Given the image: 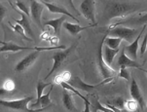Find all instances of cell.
I'll return each instance as SVG.
<instances>
[{
	"label": "cell",
	"mask_w": 147,
	"mask_h": 112,
	"mask_svg": "<svg viewBox=\"0 0 147 112\" xmlns=\"http://www.w3.org/2000/svg\"><path fill=\"white\" fill-rule=\"evenodd\" d=\"M136 7L124 3H109L105 10V17L108 20L113 18H126L136 11Z\"/></svg>",
	"instance_id": "1"
},
{
	"label": "cell",
	"mask_w": 147,
	"mask_h": 112,
	"mask_svg": "<svg viewBox=\"0 0 147 112\" xmlns=\"http://www.w3.org/2000/svg\"><path fill=\"white\" fill-rule=\"evenodd\" d=\"M66 47L63 45V46H55V47H50V48H37L35 47L34 52H32L31 54L27 55L24 59H22L19 63H17L16 67H15V70L17 72H22L26 70L28 67H30L32 64L34 63V61H36V59L39 57L41 51H52V50H57V49H65Z\"/></svg>",
	"instance_id": "2"
},
{
	"label": "cell",
	"mask_w": 147,
	"mask_h": 112,
	"mask_svg": "<svg viewBox=\"0 0 147 112\" xmlns=\"http://www.w3.org/2000/svg\"><path fill=\"white\" fill-rule=\"evenodd\" d=\"M33 96H26L24 99H14V101H4V99H0V105L5 106L11 109H16V110L20 111H37V109H29L28 108V103L31 101H33Z\"/></svg>",
	"instance_id": "3"
},
{
	"label": "cell",
	"mask_w": 147,
	"mask_h": 112,
	"mask_svg": "<svg viewBox=\"0 0 147 112\" xmlns=\"http://www.w3.org/2000/svg\"><path fill=\"white\" fill-rule=\"evenodd\" d=\"M112 80H113V77H108V78H104V80L102 82L96 84V85H90V84H86L84 81H82V79L80 77L75 76V77H73V78L69 79V80L67 81V83L77 90H81V91H84V92H86V93H90V92L93 91V90L98 88V87H100L102 85H105V84L109 83V82H111Z\"/></svg>",
	"instance_id": "4"
},
{
	"label": "cell",
	"mask_w": 147,
	"mask_h": 112,
	"mask_svg": "<svg viewBox=\"0 0 147 112\" xmlns=\"http://www.w3.org/2000/svg\"><path fill=\"white\" fill-rule=\"evenodd\" d=\"M74 47H75V46H74V45H72L70 48L63 49V50H61V51H58V52H56V53L53 55V57H52V59H53V61H54L53 66H52V68H51V70H50L49 73L47 74V76L44 78L45 80H47V79H48L55 71H57L59 67L61 66V64L64 63V61L67 59V57L69 56V54L71 53V51L73 50Z\"/></svg>",
	"instance_id": "5"
},
{
	"label": "cell",
	"mask_w": 147,
	"mask_h": 112,
	"mask_svg": "<svg viewBox=\"0 0 147 112\" xmlns=\"http://www.w3.org/2000/svg\"><path fill=\"white\" fill-rule=\"evenodd\" d=\"M103 41L104 38L101 40L98 50V63L99 70H100V74L103 78H108V77H113L114 78V76L116 75V71L113 68H111L110 65H108L103 59V55H102Z\"/></svg>",
	"instance_id": "6"
},
{
	"label": "cell",
	"mask_w": 147,
	"mask_h": 112,
	"mask_svg": "<svg viewBox=\"0 0 147 112\" xmlns=\"http://www.w3.org/2000/svg\"><path fill=\"white\" fill-rule=\"evenodd\" d=\"M107 35L119 37L121 39H125L128 42H131L134 37L136 35V29L129 28V27H124V26H116L114 28L110 29V30H108V34Z\"/></svg>",
	"instance_id": "7"
},
{
	"label": "cell",
	"mask_w": 147,
	"mask_h": 112,
	"mask_svg": "<svg viewBox=\"0 0 147 112\" xmlns=\"http://www.w3.org/2000/svg\"><path fill=\"white\" fill-rule=\"evenodd\" d=\"M94 6H96L94 0H83L80 9L85 18L88 19L89 21H91L94 24H96V15H94Z\"/></svg>",
	"instance_id": "8"
},
{
	"label": "cell",
	"mask_w": 147,
	"mask_h": 112,
	"mask_svg": "<svg viewBox=\"0 0 147 112\" xmlns=\"http://www.w3.org/2000/svg\"><path fill=\"white\" fill-rule=\"evenodd\" d=\"M45 8V5L43 3H39L36 0H31L30 2V10H31V16L32 19L34 20V22L38 24V26L40 28L43 29V26L41 24V17L43 10Z\"/></svg>",
	"instance_id": "9"
},
{
	"label": "cell",
	"mask_w": 147,
	"mask_h": 112,
	"mask_svg": "<svg viewBox=\"0 0 147 112\" xmlns=\"http://www.w3.org/2000/svg\"><path fill=\"white\" fill-rule=\"evenodd\" d=\"M145 28H146V24H144L143 27L141 28V30H140V33H138V37L134 39V41L131 42L129 46L124 47V51H125L126 55L129 57V59H134V61H136V54H138V50L139 48V47H138V41H139V39H140L141 35H142V32L145 30Z\"/></svg>",
	"instance_id": "10"
},
{
	"label": "cell",
	"mask_w": 147,
	"mask_h": 112,
	"mask_svg": "<svg viewBox=\"0 0 147 112\" xmlns=\"http://www.w3.org/2000/svg\"><path fill=\"white\" fill-rule=\"evenodd\" d=\"M12 7H13V8L15 9V11L18 12V13L21 15V17H22L21 20H16V19H15V22H16V24H20V26H21L22 28L24 29V31H26V33L27 34V35L30 36L32 39H34V34H33V32H32V29H31V27H30V22H29L28 17H27L24 13H22V12L20 11L19 9L15 8L13 5H12Z\"/></svg>",
	"instance_id": "11"
},
{
	"label": "cell",
	"mask_w": 147,
	"mask_h": 112,
	"mask_svg": "<svg viewBox=\"0 0 147 112\" xmlns=\"http://www.w3.org/2000/svg\"><path fill=\"white\" fill-rule=\"evenodd\" d=\"M129 93H131V98H133V99H134V101L138 103V105L140 106V108L143 110L144 109V99H143L142 94H141L139 87L134 78H133V81H131V88H129Z\"/></svg>",
	"instance_id": "12"
},
{
	"label": "cell",
	"mask_w": 147,
	"mask_h": 112,
	"mask_svg": "<svg viewBox=\"0 0 147 112\" xmlns=\"http://www.w3.org/2000/svg\"><path fill=\"white\" fill-rule=\"evenodd\" d=\"M118 65L120 67H136V68H139L141 69L142 71H145L144 69L141 68V65L139 63H136V61L134 59H129L128 56L126 55L125 51L124 49H122L121 51V55L119 56V59H118Z\"/></svg>",
	"instance_id": "13"
},
{
	"label": "cell",
	"mask_w": 147,
	"mask_h": 112,
	"mask_svg": "<svg viewBox=\"0 0 147 112\" xmlns=\"http://www.w3.org/2000/svg\"><path fill=\"white\" fill-rule=\"evenodd\" d=\"M0 44L2 45V47L0 48V53H1V52H14V53H17V52L26 51V50H35V47H34V48H30V47L19 46V45L15 44L13 42L1 41Z\"/></svg>",
	"instance_id": "14"
},
{
	"label": "cell",
	"mask_w": 147,
	"mask_h": 112,
	"mask_svg": "<svg viewBox=\"0 0 147 112\" xmlns=\"http://www.w3.org/2000/svg\"><path fill=\"white\" fill-rule=\"evenodd\" d=\"M45 6L48 8V10L51 13H57V14H63L64 16H67V17H70L71 19H73L74 21L78 22H79V20L75 18V17L72 15L70 12L67 11V9H65L64 7H61V6H59V5H56V4H52V3H43Z\"/></svg>",
	"instance_id": "15"
},
{
	"label": "cell",
	"mask_w": 147,
	"mask_h": 112,
	"mask_svg": "<svg viewBox=\"0 0 147 112\" xmlns=\"http://www.w3.org/2000/svg\"><path fill=\"white\" fill-rule=\"evenodd\" d=\"M63 26L71 35H77V34H79L81 31L85 30V29L90 28V27H92V26H96V24H91V26H81L79 24H71V22H65L63 24Z\"/></svg>",
	"instance_id": "16"
},
{
	"label": "cell",
	"mask_w": 147,
	"mask_h": 112,
	"mask_svg": "<svg viewBox=\"0 0 147 112\" xmlns=\"http://www.w3.org/2000/svg\"><path fill=\"white\" fill-rule=\"evenodd\" d=\"M72 94L73 93L66 89H63V104L65 106V108L69 111H79L73 103V99H72Z\"/></svg>",
	"instance_id": "17"
},
{
	"label": "cell",
	"mask_w": 147,
	"mask_h": 112,
	"mask_svg": "<svg viewBox=\"0 0 147 112\" xmlns=\"http://www.w3.org/2000/svg\"><path fill=\"white\" fill-rule=\"evenodd\" d=\"M67 16H63L61 17V18L59 19H55V20H50V21H47L46 22H45V26H50L52 27V28L54 29L55 33H56L57 36L59 35V32H61V26H63V24L64 22V21H65Z\"/></svg>",
	"instance_id": "18"
},
{
	"label": "cell",
	"mask_w": 147,
	"mask_h": 112,
	"mask_svg": "<svg viewBox=\"0 0 147 112\" xmlns=\"http://www.w3.org/2000/svg\"><path fill=\"white\" fill-rule=\"evenodd\" d=\"M59 85H61V87H63V89H66V90H68V91H70V92H72L74 94H77V96H79V98H81L83 101H85V104H86V108H85V112H89L90 111V101H89V99H88V98H86V96H84L83 94H81L80 93H79V91L77 89H75V88H73L71 85H69L67 82H61L59 83Z\"/></svg>",
	"instance_id": "19"
},
{
	"label": "cell",
	"mask_w": 147,
	"mask_h": 112,
	"mask_svg": "<svg viewBox=\"0 0 147 112\" xmlns=\"http://www.w3.org/2000/svg\"><path fill=\"white\" fill-rule=\"evenodd\" d=\"M103 48V47H102ZM120 49H111L107 46H104L103 48V59L104 61L108 64V65H111V63H113V59L115 58V56L119 53Z\"/></svg>",
	"instance_id": "20"
},
{
	"label": "cell",
	"mask_w": 147,
	"mask_h": 112,
	"mask_svg": "<svg viewBox=\"0 0 147 112\" xmlns=\"http://www.w3.org/2000/svg\"><path fill=\"white\" fill-rule=\"evenodd\" d=\"M53 88L54 87L52 86L51 88H50V91L48 92V93H47L46 94H44V96H41V98L39 99L38 101H36L35 103H32L31 107H39V106H40L41 108H45L48 105H50V103H51L50 94H51L52 91H53Z\"/></svg>",
	"instance_id": "21"
},
{
	"label": "cell",
	"mask_w": 147,
	"mask_h": 112,
	"mask_svg": "<svg viewBox=\"0 0 147 112\" xmlns=\"http://www.w3.org/2000/svg\"><path fill=\"white\" fill-rule=\"evenodd\" d=\"M123 39L119 38V37H109L108 35L104 36V41L103 44H105V46L109 47L111 49H119L121 42Z\"/></svg>",
	"instance_id": "22"
},
{
	"label": "cell",
	"mask_w": 147,
	"mask_h": 112,
	"mask_svg": "<svg viewBox=\"0 0 147 112\" xmlns=\"http://www.w3.org/2000/svg\"><path fill=\"white\" fill-rule=\"evenodd\" d=\"M11 24V26L13 27V29L15 30V32L19 33L22 37H24V39H26V40H27V41H32V40H33V39L29 38V37L26 35V31H24V29L22 28V27L20 26V24H17L16 26H15V24Z\"/></svg>",
	"instance_id": "23"
},
{
	"label": "cell",
	"mask_w": 147,
	"mask_h": 112,
	"mask_svg": "<svg viewBox=\"0 0 147 112\" xmlns=\"http://www.w3.org/2000/svg\"><path fill=\"white\" fill-rule=\"evenodd\" d=\"M71 78V74L69 73L68 71H64V72H63L61 74H59V75H58V76H56V78H55V83L56 84H59V83L61 82H67L69 80V79Z\"/></svg>",
	"instance_id": "24"
},
{
	"label": "cell",
	"mask_w": 147,
	"mask_h": 112,
	"mask_svg": "<svg viewBox=\"0 0 147 112\" xmlns=\"http://www.w3.org/2000/svg\"><path fill=\"white\" fill-rule=\"evenodd\" d=\"M106 103L111 104V105L115 106V107H117L118 109H120V110H123L124 106H125V101H124V99L121 98V96H119V98H117V99H114L113 101H111V103L107 101Z\"/></svg>",
	"instance_id": "25"
},
{
	"label": "cell",
	"mask_w": 147,
	"mask_h": 112,
	"mask_svg": "<svg viewBox=\"0 0 147 112\" xmlns=\"http://www.w3.org/2000/svg\"><path fill=\"white\" fill-rule=\"evenodd\" d=\"M47 86H52V84L51 83H44V82H42V81H39L38 83H37V87H36L37 99H36V101H38V99L41 98L42 94H43V91Z\"/></svg>",
	"instance_id": "26"
},
{
	"label": "cell",
	"mask_w": 147,
	"mask_h": 112,
	"mask_svg": "<svg viewBox=\"0 0 147 112\" xmlns=\"http://www.w3.org/2000/svg\"><path fill=\"white\" fill-rule=\"evenodd\" d=\"M93 111L96 112V111H103V112H112V110L109 107H107V106H102L100 104L98 101H96L93 103Z\"/></svg>",
	"instance_id": "27"
},
{
	"label": "cell",
	"mask_w": 147,
	"mask_h": 112,
	"mask_svg": "<svg viewBox=\"0 0 147 112\" xmlns=\"http://www.w3.org/2000/svg\"><path fill=\"white\" fill-rule=\"evenodd\" d=\"M3 88L8 92H13L15 88H16V84H15V82L13 80H11V79H7L3 84Z\"/></svg>",
	"instance_id": "28"
},
{
	"label": "cell",
	"mask_w": 147,
	"mask_h": 112,
	"mask_svg": "<svg viewBox=\"0 0 147 112\" xmlns=\"http://www.w3.org/2000/svg\"><path fill=\"white\" fill-rule=\"evenodd\" d=\"M16 6H17V8L20 10V11L22 12V13H24L27 17L29 16V9L27 8V6H26V4H24L21 1H18L16 3Z\"/></svg>",
	"instance_id": "29"
},
{
	"label": "cell",
	"mask_w": 147,
	"mask_h": 112,
	"mask_svg": "<svg viewBox=\"0 0 147 112\" xmlns=\"http://www.w3.org/2000/svg\"><path fill=\"white\" fill-rule=\"evenodd\" d=\"M127 108H128L129 111H138V103H136L134 99H133V101H127Z\"/></svg>",
	"instance_id": "30"
},
{
	"label": "cell",
	"mask_w": 147,
	"mask_h": 112,
	"mask_svg": "<svg viewBox=\"0 0 147 112\" xmlns=\"http://www.w3.org/2000/svg\"><path fill=\"white\" fill-rule=\"evenodd\" d=\"M118 76L121 77V78H125L127 81L129 80V71L127 70L126 67H121L120 72H119Z\"/></svg>",
	"instance_id": "31"
},
{
	"label": "cell",
	"mask_w": 147,
	"mask_h": 112,
	"mask_svg": "<svg viewBox=\"0 0 147 112\" xmlns=\"http://www.w3.org/2000/svg\"><path fill=\"white\" fill-rule=\"evenodd\" d=\"M8 13V10L7 8H5V7L0 3V26H1L2 22H3V19L5 18V16L7 15Z\"/></svg>",
	"instance_id": "32"
},
{
	"label": "cell",
	"mask_w": 147,
	"mask_h": 112,
	"mask_svg": "<svg viewBox=\"0 0 147 112\" xmlns=\"http://www.w3.org/2000/svg\"><path fill=\"white\" fill-rule=\"evenodd\" d=\"M146 42H147V35L144 36L142 45H141V47H140V54H141V55H143L144 53H145V50H146Z\"/></svg>",
	"instance_id": "33"
},
{
	"label": "cell",
	"mask_w": 147,
	"mask_h": 112,
	"mask_svg": "<svg viewBox=\"0 0 147 112\" xmlns=\"http://www.w3.org/2000/svg\"><path fill=\"white\" fill-rule=\"evenodd\" d=\"M10 93V92H8V91H6L4 88H1L0 89V96H7Z\"/></svg>",
	"instance_id": "34"
},
{
	"label": "cell",
	"mask_w": 147,
	"mask_h": 112,
	"mask_svg": "<svg viewBox=\"0 0 147 112\" xmlns=\"http://www.w3.org/2000/svg\"><path fill=\"white\" fill-rule=\"evenodd\" d=\"M69 1V4H70V6H71V8L74 10V11L75 12H77V13H78V11H77V9L75 8V6H74V4H73V2H72V0H68ZM79 14V13H78Z\"/></svg>",
	"instance_id": "35"
},
{
	"label": "cell",
	"mask_w": 147,
	"mask_h": 112,
	"mask_svg": "<svg viewBox=\"0 0 147 112\" xmlns=\"http://www.w3.org/2000/svg\"><path fill=\"white\" fill-rule=\"evenodd\" d=\"M41 1H42V3H45V2H46V3H50L51 0H41Z\"/></svg>",
	"instance_id": "36"
}]
</instances>
